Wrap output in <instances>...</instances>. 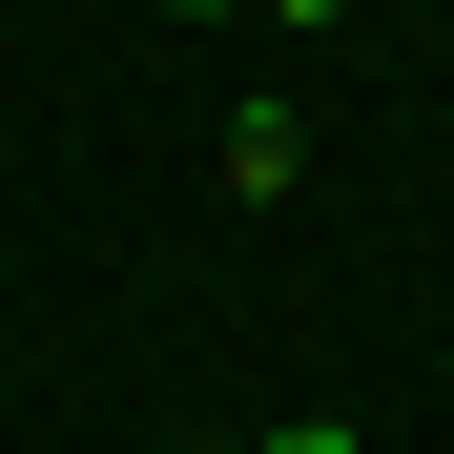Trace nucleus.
Listing matches in <instances>:
<instances>
[{
    "mask_svg": "<svg viewBox=\"0 0 454 454\" xmlns=\"http://www.w3.org/2000/svg\"><path fill=\"white\" fill-rule=\"evenodd\" d=\"M289 186H310V124L289 104H227V207H289Z\"/></svg>",
    "mask_w": 454,
    "mask_h": 454,
    "instance_id": "nucleus-1",
    "label": "nucleus"
},
{
    "mask_svg": "<svg viewBox=\"0 0 454 454\" xmlns=\"http://www.w3.org/2000/svg\"><path fill=\"white\" fill-rule=\"evenodd\" d=\"M269 21H289V42H310V21H351V0H269Z\"/></svg>",
    "mask_w": 454,
    "mask_h": 454,
    "instance_id": "nucleus-3",
    "label": "nucleus"
},
{
    "mask_svg": "<svg viewBox=\"0 0 454 454\" xmlns=\"http://www.w3.org/2000/svg\"><path fill=\"white\" fill-rule=\"evenodd\" d=\"M248 454H372V434H351V413H289V434H248Z\"/></svg>",
    "mask_w": 454,
    "mask_h": 454,
    "instance_id": "nucleus-2",
    "label": "nucleus"
},
{
    "mask_svg": "<svg viewBox=\"0 0 454 454\" xmlns=\"http://www.w3.org/2000/svg\"><path fill=\"white\" fill-rule=\"evenodd\" d=\"M166 21H227V0H166Z\"/></svg>",
    "mask_w": 454,
    "mask_h": 454,
    "instance_id": "nucleus-4",
    "label": "nucleus"
}]
</instances>
